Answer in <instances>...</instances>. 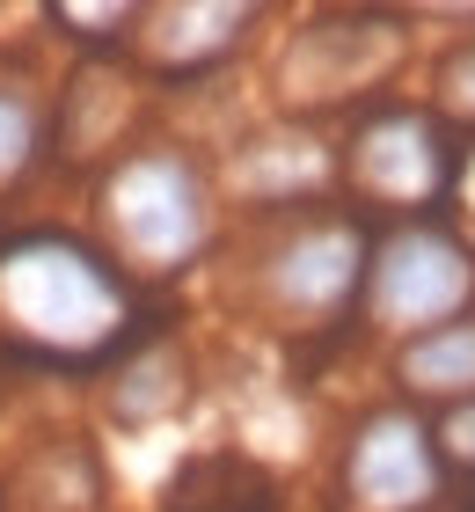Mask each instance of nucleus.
<instances>
[{
    "mask_svg": "<svg viewBox=\"0 0 475 512\" xmlns=\"http://www.w3.org/2000/svg\"><path fill=\"white\" fill-rule=\"evenodd\" d=\"M139 330V286L103 242L74 227H8L0 235V337L30 359L88 366Z\"/></svg>",
    "mask_w": 475,
    "mask_h": 512,
    "instance_id": "nucleus-1",
    "label": "nucleus"
},
{
    "mask_svg": "<svg viewBox=\"0 0 475 512\" xmlns=\"http://www.w3.org/2000/svg\"><path fill=\"white\" fill-rule=\"evenodd\" d=\"M95 213H103L110 256L125 271L176 278V271L198 264L205 242H212V176L176 139H147V147H125L103 169Z\"/></svg>",
    "mask_w": 475,
    "mask_h": 512,
    "instance_id": "nucleus-2",
    "label": "nucleus"
},
{
    "mask_svg": "<svg viewBox=\"0 0 475 512\" xmlns=\"http://www.w3.org/2000/svg\"><path fill=\"white\" fill-rule=\"evenodd\" d=\"M475 300V249L439 220H395L366 249V315L388 337H432Z\"/></svg>",
    "mask_w": 475,
    "mask_h": 512,
    "instance_id": "nucleus-3",
    "label": "nucleus"
},
{
    "mask_svg": "<svg viewBox=\"0 0 475 512\" xmlns=\"http://www.w3.org/2000/svg\"><path fill=\"white\" fill-rule=\"evenodd\" d=\"M256 293L264 308L293 315V322H322L329 308H344L351 293H366V235L359 220H285L256 256Z\"/></svg>",
    "mask_w": 475,
    "mask_h": 512,
    "instance_id": "nucleus-4",
    "label": "nucleus"
},
{
    "mask_svg": "<svg viewBox=\"0 0 475 512\" xmlns=\"http://www.w3.org/2000/svg\"><path fill=\"white\" fill-rule=\"evenodd\" d=\"M351 176H359L366 198H388L402 220L424 213V205L439 198V183L454 176V154H446V132L424 118L410 103H388L373 110L351 139Z\"/></svg>",
    "mask_w": 475,
    "mask_h": 512,
    "instance_id": "nucleus-5",
    "label": "nucleus"
},
{
    "mask_svg": "<svg viewBox=\"0 0 475 512\" xmlns=\"http://www.w3.org/2000/svg\"><path fill=\"white\" fill-rule=\"evenodd\" d=\"M439 491V447L410 410H373L344 447V498L359 512H424Z\"/></svg>",
    "mask_w": 475,
    "mask_h": 512,
    "instance_id": "nucleus-6",
    "label": "nucleus"
},
{
    "mask_svg": "<svg viewBox=\"0 0 475 512\" xmlns=\"http://www.w3.org/2000/svg\"><path fill=\"white\" fill-rule=\"evenodd\" d=\"M395 52V22L380 15H315L307 30H293L285 44V96L315 103V96H351L373 81V59Z\"/></svg>",
    "mask_w": 475,
    "mask_h": 512,
    "instance_id": "nucleus-7",
    "label": "nucleus"
},
{
    "mask_svg": "<svg viewBox=\"0 0 475 512\" xmlns=\"http://www.w3.org/2000/svg\"><path fill=\"white\" fill-rule=\"evenodd\" d=\"M249 22H256V8H139L132 37L161 81H198L249 37Z\"/></svg>",
    "mask_w": 475,
    "mask_h": 512,
    "instance_id": "nucleus-8",
    "label": "nucleus"
},
{
    "mask_svg": "<svg viewBox=\"0 0 475 512\" xmlns=\"http://www.w3.org/2000/svg\"><path fill=\"white\" fill-rule=\"evenodd\" d=\"M329 169H337V154H322L315 132H271V139H256V147H242L234 183H242L256 205H300Z\"/></svg>",
    "mask_w": 475,
    "mask_h": 512,
    "instance_id": "nucleus-9",
    "label": "nucleus"
},
{
    "mask_svg": "<svg viewBox=\"0 0 475 512\" xmlns=\"http://www.w3.org/2000/svg\"><path fill=\"white\" fill-rule=\"evenodd\" d=\"M44 139H52V110H44V88L22 74V66L0 59V191L37 169Z\"/></svg>",
    "mask_w": 475,
    "mask_h": 512,
    "instance_id": "nucleus-10",
    "label": "nucleus"
},
{
    "mask_svg": "<svg viewBox=\"0 0 475 512\" xmlns=\"http://www.w3.org/2000/svg\"><path fill=\"white\" fill-rule=\"evenodd\" d=\"M402 381L417 395H454V403H468L475 395V315L402 344Z\"/></svg>",
    "mask_w": 475,
    "mask_h": 512,
    "instance_id": "nucleus-11",
    "label": "nucleus"
},
{
    "mask_svg": "<svg viewBox=\"0 0 475 512\" xmlns=\"http://www.w3.org/2000/svg\"><path fill=\"white\" fill-rule=\"evenodd\" d=\"M176 403H183L176 344H132V359L117 366V381H110V410L125 417V425H154V417H169Z\"/></svg>",
    "mask_w": 475,
    "mask_h": 512,
    "instance_id": "nucleus-12",
    "label": "nucleus"
},
{
    "mask_svg": "<svg viewBox=\"0 0 475 512\" xmlns=\"http://www.w3.org/2000/svg\"><path fill=\"white\" fill-rule=\"evenodd\" d=\"M30 505L37 512H103V476L81 447H52L30 469Z\"/></svg>",
    "mask_w": 475,
    "mask_h": 512,
    "instance_id": "nucleus-13",
    "label": "nucleus"
},
{
    "mask_svg": "<svg viewBox=\"0 0 475 512\" xmlns=\"http://www.w3.org/2000/svg\"><path fill=\"white\" fill-rule=\"evenodd\" d=\"M44 22H66V37L81 44H117L139 30V8H44Z\"/></svg>",
    "mask_w": 475,
    "mask_h": 512,
    "instance_id": "nucleus-14",
    "label": "nucleus"
},
{
    "mask_svg": "<svg viewBox=\"0 0 475 512\" xmlns=\"http://www.w3.org/2000/svg\"><path fill=\"white\" fill-rule=\"evenodd\" d=\"M432 447H439V469H475V395L446 403V417L432 425Z\"/></svg>",
    "mask_w": 475,
    "mask_h": 512,
    "instance_id": "nucleus-15",
    "label": "nucleus"
}]
</instances>
